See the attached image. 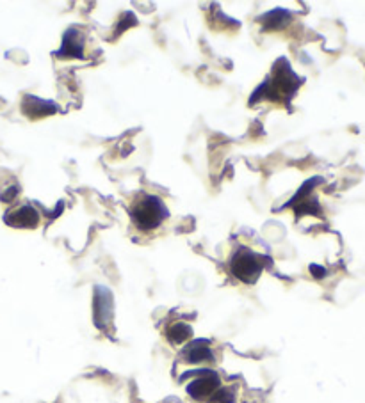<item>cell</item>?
<instances>
[{"mask_svg": "<svg viewBox=\"0 0 365 403\" xmlns=\"http://www.w3.org/2000/svg\"><path fill=\"white\" fill-rule=\"evenodd\" d=\"M130 215L141 229H153L168 217V210L159 197L141 196L132 206Z\"/></svg>", "mask_w": 365, "mask_h": 403, "instance_id": "cell-1", "label": "cell"}, {"mask_svg": "<svg viewBox=\"0 0 365 403\" xmlns=\"http://www.w3.org/2000/svg\"><path fill=\"white\" fill-rule=\"evenodd\" d=\"M230 270L237 277L239 281L251 285L262 274V261L250 249H239L230 261Z\"/></svg>", "mask_w": 365, "mask_h": 403, "instance_id": "cell-2", "label": "cell"}, {"mask_svg": "<svg viewBox=\"0 0 365 403\" xmlns=\"http://www.w3.org/2000/svg\"><path fill=\"white\" fill-rule=\"evenodd\" d=\"M196 373V379L187 386V393L191 398L194 400H205L210 398L214 393L218 391L221 387V382H219V377L214 371L210 370H200L194 371Z\"/></svg>", "mask_w": 365, "mask_h": 403, "instance_id": "cell-3", "label": "cell"}, {"mask_svg": "<svg viewBox=\"0 0 365 403\" xmlns=\"http://www.w3.org/2000/svg\"><path fill=\"white\" fill-rule=\"evenodd\" d=\"M93 316L94 325L102 330H105L112 320V294L107 288H103V286L94 288Z\"/></svg>", "mask_w": 365, "mask_h": 403, "instance_id": "cell-4", "label": "cell"}, {"mask_svg": "<svg viewBox=\"0 0 365 403\" xmlns=\"http://www.w3.org/2000/svg\"><path fill=\"white\" fill-rule=\"evenodd\" d=\"M9 226L15 228H34L40 222V215L34 208L31 206H18L6 215Z\"/></svg>", "mask_w": 365, "mask_h": 403, "instance_id": "cell-5", "label": "cell"}, {"mask_svg": "<svg viewBox=\"0 0 365 403\" xmlns=\"http://www.w3.org/2000/svg\"><path fill=\"white\" fill-rule=\"evenodd\" d=\"M184 359L191 364H201V363H212L214 354L210 350L209 343L200 339V341H194L187 346L184 350Z\"/></svg>", "mask_w": 365, "mask_h": 403, "instance_id": "cell-6", "label": "cell"}, {"mask_svg": "<svg viewBox=\"0 0 365 403\" xmlns=\"http://www.w3.org/2000/svg\"><path fill=\"white\" fill-rule=\"evenodd\" d=\"M84 52V37L75 29H70L66 33L65 41H62V48L59 50L61 57H83Z\"/></svg>", "mask_w": 365, "mask_h": 403, "instance_id": "cell-7", "label": "cell"}, {"mask_svg": "<svg viewBox=\"0 0 365 403\" xmlns=\"http://www.w3.org/2000/svg\"><path fill=\"white\" fill-rule=\"evenodd\" d=\"M24 112L29 116L31 119H37L56 112V105L50 102H45V100H37L34 98V96H27L24 102Z\"/></svg>", "mask_w": 365, "mask_h": 403, "instance_id": "cell-8", "label": "cell"}, {"mask_svg": "<svg viewBox=\"0 0 365 403\" xmlns=\"http://www.w3.org/2000/svg\"><path fill=\"white\" fill-rule=\"evenodd\" d=\"M166 336H168V339L173 343V345H182V343H185L187 339H191V336H193V329H191L187 323L177 322L169 327Z\"/></svg>", "mask_w": 365, "mask_h": 403, "instance_id": "cell-9", "label": "cell"}, {"mask_svg": "<svg viewBox=\"0 0 365 403\" xmlns=\"http://www.w3.org/2000/svg\"><path fill=\"white\" fill-rule=\"evenodd\" d=\"M212 403H235L237 396L232 387H219L218 391L210 396Z\"/></svg>", "mask_w": 365, "mask_h": 403, "instance_id": "cell-10", "label": "cell"}, {"mask_svg": "<svg viewBox=\"0 0 365 403\" xmlns=\"http://www.w3.org/2000/svg\"><path fill=\"white\" fill-rule=\"evenodd\" d=\"M264 20L267 21V27L269 29H273V27H280V25H283V21L289 20V12L283 11V9H275V11H271L269 15H266V18Z\"/></svg>", "mask_w": 365, "mask_h": 403, "instance_id": "cell-11", "label": "cell"}]
</instances>
